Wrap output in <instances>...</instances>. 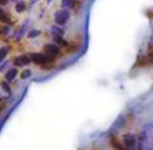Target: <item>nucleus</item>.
Segmentation results:
<instances>
[{"mask_svg":"<svg viewBox=\"0 0 153 150\" xmlns=\"http://www.w3.org/2000/svg\"><path fill=\"white\" fill-rule=\"evenodd\" d=\"M70 16H71V14H70V10L61 8L59 11H56V12L54 14V20H55V23L58 24V26H65V24L69 22Z\"/></svg>","mask_w":153,"mask_h":150,"instance_id":"1","label":"nucleus"},{"mask_svg":"<svg viewBox=\"0 0 153 150\" xmlns=\"http://www.w3.org/2000/svg\"><path fill=\"white\" fill-rule=\"evenodd\" d=\"M122 143H124L125 148H128L129 150H138V138L132 133L125 134L122 137Z\"/></svg>","mask_w":153,"mask_h":150,"instance_id":"2","label":"nucleus"},{"mask_svg":"<svg viewBox=\"0 0 153 150\" xmlns=\"http://www.w3.org/2000/svg\"><path fill=\"white\" fill-rule=\"evenodd\" d=\"M30 57H31V61L36 65H47L54 61V58H51L46 53H31Z\"/></svg>","mask_w":153,"mask_h":150,"instance_id":"3","label":"nucleus"},{"mask_svg":"<svg viewBox=\"0 0 153 150\" xmlns=\"http://www.w3.org/2000/svg\"><path fill=\"white\" fill-rule=\"evenodd\" d=\"M138 150H153V139L141 133L138 137Z\"/></svg>","mask_w":153,"mask_h":150,"instance_id":"4","label":"nucleus"},{"mask_svg":"<svg viewBox=\"0 0 153 150\" xmlns=\"http://www.w3.org/2000/svg\"><path fill=\"white\" fill-rule=\"evenodd\" d=\"M45 53L47 54V56H50L51 58L55 60V57L58 56L59 53H61V46L56 45L55 42L47 43V45H45Z\"/></svg>","mask_w":153,"mask_h":150,"instance_id":"5","label":"nucleus"},{"mask_svg":"<svg viewBox=\"0 0 153 150\" xmlns=\"http://www.w3.org/2000/svg\"><path fill=\"white\" fill-rule=\"evenodd\" d=\"M30 62H32L30 56H19L13 60V65L15 66H27Z\"/></svg>","mask_w":153,"mask_h":150,"instance_id":"6","label":"nucleus"},{"mask_svg":"<svg viewBox=\"0 0 153 150\" xmlns=\"http://www.w3.org/2000/svg\"><path fill=\"white\" fill-rule=\"evenodd\" d=\"M18 76V68L16 66H12V68H10V69L5 72V75H4V80L5 81H8V83H11V81H13L15 80V77Z\"/></svg>","mask_w":153,"mask_h":150,"instance_id":"7","label":"nucleus"},{"mask_svg":"<svg viewBox=\"0 0 153 150\" xmlns=\"http://www.w3.org/2000/svg\"><path fill=\"white\" fill-rule=\"evenodd\" d=\"M50 32H51V37H62V35L65 34L63 29H61V27L56 26V24H53V26L50 27Z\"/></svg>","mask_w":153,"mask_h":150,"instance_id":"8","label":"nucleus"},{"mask_svg":"<svg viewBox=\"0 0 153 150\" xmlns=\"http://www.w3.org/2000/svg\"><path fill=\"white\" fill-rule=\"evenodd\" d=\"M141 133H144L146 137H149L151 139H153V122H152V123H146L145 126L143 127Z\"/></svg>","mask_w":153,"mask_h":150,"instance_id":"9","label":"nucleus"},{"mask_svg":"<svg viewBox=\"0 0 153 150\" xmlns=\"http://www.w3.org/2000/svg\"><path fill=\"white\" fill-rule=\"evenodd\" d=\"M61 7L65 8V10H71V8L75 7V2L74 0H62Z\"/></svg>","mask_w":153,"mask_h":150,"instance_id":"10","label":"nucleus"},{"mask_svg":"<svg viewBox=\"0 0 153 150\" xmlns=\"http://www.w3.org/2000/svg\"><path fill=\"white\" fill-rule=\"evenodd\" d=\"M26 8H27V3L23 2V0H22V2L19 0V2L15 4V11H16L18 14H22L23 11H26Z\"/></svg>","mask_w":153,"mask_h":150,"instance_id":"11","label":"nucleus"},{"mask_svg":"<svg viewBox=\"0 0 153 150\" xmlns=\"http://www.w3.org/2000/svg\"><path fill=\"white\" fill-rule=\"evenodd\" d=\"M53 42H55L56 45H59V46H65V47L69 45V42L62 37H53Z\"/></svg>","mask_w":153,"mask_h":150,"instance_id":"12","label":"nucleus"},{"mask_svg":"<svg viewBox=\"0 0 153 150\" xmlns=\"http://www.w3.org/2000/svg\"><path fill=\"white\" fill-rule=\"evenodd\" d=\"M40 34H42V31H40V30L32 29V30H30V31H28V34H27V37H28L30 39H35V38H38Z\"/></svg>","mask_w":153,"mask_h":150,"instance_id":"13","label":"nucleus"},{"mask_svg":"<svg viewBox=\"0 0 153 150\" xmlns=\"http://www.w3.org/2000/svg\"><path fill=\"white\" fill-rule=\"evenodd\" d=\"M0 87H1V89H3V92H5L7 95H10L11 96V93H12V89H11V87L8 85V81H1V84H0Z\"/></svg>","mask_w":153,"mask_h":150,"instance_id":"14","label":"nucleus"},{"mask_svg":"<svg viewBox=\"0 0 153 150\" xmlns=\"http://www.w3.org/2000/svg\"><path fill=\"white\" fill-rule=\"evenodd\" d=\"M8 51H10V47H8V46L1 47V50H0V61H1V62L5 60V56L8 54Z\"/></svg>","mask_w":153,"mask_h":150,"instance_id":"15","label":"nucleus"},{"mask_svg":"<svg viewBox=\"0 0 153 150\" xmlns=\"http://www.w3.org/2000/svg\"><path fill=\"white\" fill-rule=\"evenodd\" d=\"M31 76H32V70L31 69H26V70H23V72H22L20 78H22V80H27V78H30Z\"/></svg>","mask_w":153,"mask_h":150,"instance_id":"16","label":"nucleus"},{"mask_svg":"<svg viewBox=\"0 0 153 150\" xmlns=\"http://www.w3.org/2000/svg\"><path fill=\"white\" fill-rule=\"evenodd\" d=\"M7 65H8V62L3 61L1 65H0V72H4V69H5V66H7Z\"/></svg>","mask_w":153,"mask_h":150,"instance_id":"17","label":"nucleus"},{"mask_svg":"<svg viewBox=\"0 0 153 150\" xmlns=\"http://www.w3.org/2000/svg\"><path fill=\"white\" fill-rule=\"evenodd\" d=\"M7 4V0H1V5H5Z\"/></svg>","mask_w":153,"mask_h":150,"instance_id":"18","label":"nucleus"},{"mask_svg":"<svg viewBox=\"0 0 153 150\" xmlns=\"http://www.w3.org/2000/svg\"><path fill=\"white\" fill-rule=\"evenodd\" d=\"M10 2H15V3H18V2H19V0H10Z\"/></svg>","mask_w":153,"mask_h":150,"instance_id":"19","label":"nucleus"},{"mask_svg":"<svg viewBox=\"0 0 153 150\" xmlns=\"http://www.w3.org/2000/svg\"><path fill=\"white\" fill-rule=\"evenodd\" d=\"M51 2H53V0H47V4H50V3H51Z\"/></svg>","mask_w":153,"mask_h":150,"instance_id":"20","label":"nucleus"},{"mask_svg":"<svg viewBox=\"0 0 153 150\" xmlns=\"http://www.w3.org/2000/svg\"><path fill=\"white\" fill-rule=\"evenodd\" d=\"M38 2V0H31V3H36Z\"/></svg>","mask_w":153,"mask_h":150,"instance_id":"21","label":"nucleus"}]
</instances>
